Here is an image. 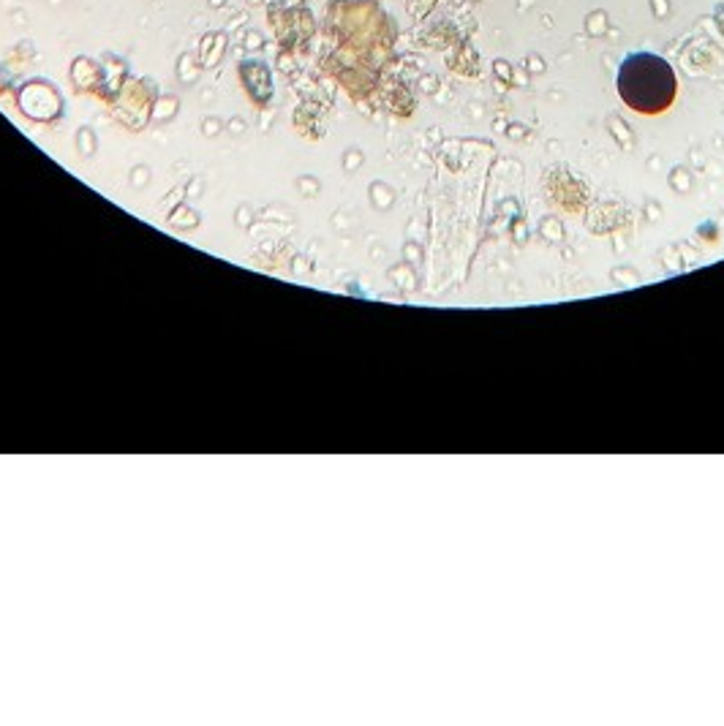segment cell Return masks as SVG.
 <instances>
[{
	"instance_id": "1",
	"label": "cell",
	"mask_w": 724,
	"mask_h": 726,
	"mask_svg": "<svg viewBox=\"0 0 724 726\" xmlns=\"http://www.w3.org/2000/svg\"><path fill=\"white\" fill-rule=\"evenodd\" d=\"M618 93L635 112L659 115L675 101L678 84L667 60H662L659 54L637 52L621 63Z\"/></svg>"
}]
</instances>
